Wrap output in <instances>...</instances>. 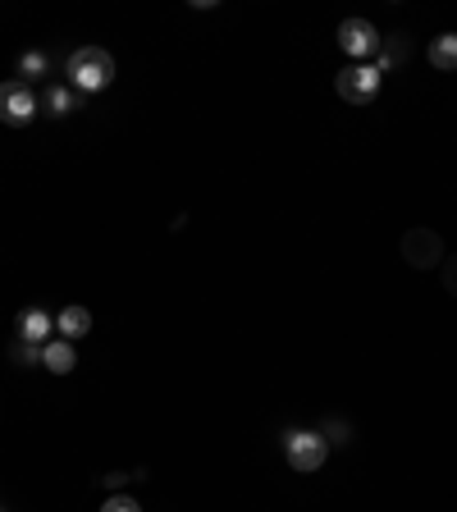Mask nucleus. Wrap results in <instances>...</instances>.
<instances>
[{
	"label": "nucleus",
	"instance_id": "f257e3e1",
	"mask_svg": "<svg viewBox=\"0 0 457 512\" xmlns=\"http://www.w3.org/2000/svg\"><path fill=\"white\" fill-rule=\"evenodd\" d=\"M110 83H115V60H110V51H101V46H83V51L69 55V87H74L78 96L106 92Z\"/></svg>",
	"mask_w": 457,
	"mask_h": 512
},
{
	"label": "nucleus",
	"instance_id": "f03ea898",
	"mask_svg": "<svg viewBox=\"0 0 457 512\" xmlns=\"http://www.w3.org/2000/svg\"><path fill=\"white\" fill-rule=\"evenodd\" d=\"M334 87H339V96L348 101V106H371L375 96H380V87H384V74L375 69V64H348V69H339Z\"/></svg>",
	"mask_w": 457,
	"mask_h": 512
},
{
	"label": "nucleus",
	"instance_id": "7ed1b4c3",
	"mask_svg": "<svg viewBox=\"0 0 457 512\" xmlns=\"http://www.w3.org/2000/svg\"><path fill=\"white\" fill-rule=\"evenodd\" d=\"M284 453H288V467L293 471H320L325 458H330V444H325L320 430H288Z\"/></svg>",
	"mask_w": 457,
	"mask_h": 512
},
{
	"label": "nucleus",
	"instance_id": "20e7f679",
	"mask_svg": "<svg viewBox=\"0 0 457 512\" xmlns=\"http://www.w3.org/2000/svg\"><path fill=\"white\" fill-rule=\"evenodd\" d=\"M37 110H42V101H37V92H32L28 83H19V78L0 83V124L23 128L37 119Z\"/></svg>",
	"mask_w": 457,
	"mask_h": 512
},
{
	"label": "nucleus",
	"instance_id": "39448f33",
	"mask_svg": "<svg viewBox=\"0 0 457 512\" xmlns=\"http://www.w3.org/2000/svg\"><path fill=\"white\" fill-rule=\"evenodd\" d=\"M380 32H375V23L366 19H343L339 23V51L352 55V60H366V55H380Z\"/></svg>",
	"mask_w": 457,
	"mask_h": 512
},
{
	"label": "nucleus",
	"instance_id": "423d86ee",
	"mask_svg": "<svg viewBox=\"0 0 457 512\" xmlns=\"http://www.w3.org/2000/svg\"><path fill=\"white\" fill-rule=\"evenodd\" d=\"M403 256L412 261L416 270H430V266H439L444 261V238L435 234V229H407L403 234Z\"/></svg>",
	"mask_w": 457,
	"mask_h": 512
},
{
	"label": "nucleus",
	"instance_id": "0eeeda50",
	"mask_svg": "<svg viewBox=\"0 0 457 512\" xmlns=\"http://www.w3.org/2000/svg\"><path fill=\"white\" fill-rule=\"evenodd\" d=\"M51 330H55V316H46V307H23L19 311V339L46 348V343H51Z\"/></svg>",
	"mask_w": 457,
	"mask_h": 512
},
{
	"label": "nucleus",
	"instance_id": "6e6552de",
	"mask_svg": "<svg viewBox=\"0 0 457 512\" xmlns=\"http://www.w3.org/2000/svg\"><path fill=\"white\" fill-rule=\"evenodd\" d=\"M55 330H60V339H69V343L87 339V330H92V311L87 307H64L60 316H55Z\"/></svg>",
	"mask_w": 457,
	"mask_h": 512
},
{
	"label": "nucleus",
	"instance_id": "1a4fd4ad",
	"mask_svg": "<svg viewBox=\"0 0 457 512\" xmlns=\"http://www.w3.org/2000/svg\"><path fill=\"white\" fill-rule=\"evenodd\" d=\"M42 366H46L51 375H69V371L78 366L74 343H69V339H51V343L42 348Z\"/></svg>",
	"mask_w": 457,
	"mask_h": 512
},
{
	"label": "nucleus",
	"instance_id": "9d476101",
	"mask_svg": "<svg viewBox=\"0 0 457 512\" xmlns=\"http://www.w3.org/2000/svg\"><path fill=\"white\" fill-rule=\"evenodd\" d=\"M42 110L51 119H64V115H74L78 110V92L74 87H60V83H51L46 87V101H42Z\"/></svg>",
	"mask_w": 457,
	"mask_h": 512
},
{
	"label": "nucleus",
	"instance_id": "9b49d317",
	"mask_svg": "<svg viewBox=\"0 0 457 512\" xmlns=\"http://www.w3.org/2000/svg\"><path fill=\"white\" fill-rule=\"evenodd\" d=\"M430 64H435V69H457V32H439L435 42H430Z\"/></svg>",
	"mask_w": 457,
	"mask_h": 512
},
{
	"label": "nucleus",
	"instance_id": "f8f14e48",
	"mask_svg": "<svg viewBox=\"0 0 457 512\" xmlns=\"http://www.w3.org/2000/svg\"><path fill=\"white\" fill-rule=\"evenodd\" d=\"M46 69H51V60H46V51H23L19 55V83H42Z\"/></svg>",
	"mask_w": 457,
	"mask_h": 512
},
{
	"label": "nucleus",
	"instance_id": "ddd939ff",
	"mask_svg": "<svg viewBox=\"0 0 457 512\" xmlns=\"http://www.w3.org/2000/svg\"><path fill=\"white\" fill-rule=\"evenodd\" d=\"M403 55H407V42H403V37H384V42H380V60H375V69H380V74H384V69H394V64L403 60Z\"/></svg>",
	"mask_w": 457,
	"mask_h": 512
},
{
	"label": "nucleus",
	"instance_id": "4468645a",
	"mask_svg": "<svg viewBox=\"0 0 457 512\" xmlns=\"http://www.w3.org/2000/svg\"><path fill=\"white\" fill-rule=\"evenodd\" d=\"M10 357L19 366H42V348H37V343H28V339H19V334L10 339Z\"/></svg>",
	"mask_w": 457,
	"mask_h": 512
},
{
	"label": "nucleus",
	"instance_id": "2eb2a0df",
	"mask_svg": "<svg viewBox=\"0 0 457 512\" xmlns=\"http://www.w3.org/2000/svg\"><path fill=\"white\" fill-rule=\"evenodd\" d=\"M101 512H142V503L128 499V494H110V499L101 503Z\"/></svg>",
	"mask_w": 457,
	"mask_h": 512
},
{
	"label": "nucleus",
	"instance_id": "dca6fc26",
	"mask_svg": "<svg viewBox=\"0 0 457 512\" xmlns=\"http://www.w3.org/2000/svg\"><path fill=\"white\" fill-rule=\"evenodd\" d=\"M444 288L457 298V252H453V256H444Z\"/></svg>",
	"mask_w": 457,
	"mask_h": 512
},
{
	"label": "nucleus",
	"instance_id": "f3484780",
	"mask_svg": "<svg viewBox=\"0 0 457 512\" xmlns=\"http://www.w3.org/2000/svg\"><path fill=\"white\" fill-rule=\"evenodd\" d=\"M320 435H325V444H348V426H339V421H330Z\"/></svg>",
	"mask_w": 457,
	"mask_h": 512
},
{
	"label": "nucleus",
	"instance_id": "a211bd4d",
	"mask_svg": "<svg viewBox=\"0 0 457 512\" xmlns=\"http://www.w3.org/2000/svg\"><path fill=\"white\" fill-rule=\"evenodd\" d=\"M124 480H133V476H124V471H110V476H106V485H110V490H124Z\"/></svg>",
	"mask_w": 457,
	"mask_h": 512
},
{
	"label": "nucleus",
	"instance_id": "6ab92c4d",
	"mask_svg": "<svg viewBox=\"0 0 457 512\" xmlns=\"http://www.w3.org/2000/svg\"><path fill=\"white\" fill-rule=\"evenodd\" d=\"M0 512H5V508H0Z\"/></svg>",
	"mask_w": 457,
	"mask_h": 512
}]
</instances>
